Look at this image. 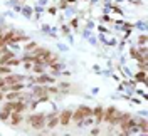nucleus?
Returning a JSON list of instances; mask_svg holds the SVG:
<instances>
[{
    "label": "nucleus",
    "instance_id": "2eb2a0df",
    "mask_svg": "<svg viewBox=\"0 0 148 136\" xmlns=\"http://www.w3.org/2000/svg\"><path fill=\"white\" fill-rule=\"evenodd\" d=\"M91 135H99V129H98V128H94V129L91 131Z\"/></svg>",
    "mask_w": 148,
    "mask_h": 136
},
{
    "label": "nucleus",
    "instance_id": "f8f14e48",
    "mask_svg": "<svg viewBox=\"0 0 148 136\" xmlns=\"http://www.w3.org/2000/svg\"><path fill=\"white\" fill-rule=\"evenodd\" d=\"M5 34H0V47H5Z\"/></svg>",
    "mask_w": 148,
    "mask_h": 136
},
{
    "label": "nucleus",
    "instance_id": "423d86ee",
    "mask_svg": "<svg viewBox=\"0 0 148 136\" xmlns=\"http://www.w3.org/2000/svg\"><path fill=\"white\" fill-rule=\"evenodd\" d=\"M56 124H59V116H57V114H51L49 118H46V126L49 128V129H52Z\"/></svg>",
    "mask_w": 148,
    "mask_h": 136
},
{
    "label": "nucleus",
    "instance_id": "7ed1b4c3",
    "mask_svg": "<svg viewBox=\"0 0 148 136\" xmlns=\"http://www.w3.org/2000/svg\"><path fill=\"white\" fill-rule=\"evenodd\" d=\"M91 114H92V109H89V108H79L73 116H71V119H74L76 123H79L81 119L88 118V116H91Z\"/></svg>",
    "mask_w": 148,
    "mask_h": 136
},
{
    "label": "nucleus",
    "instance_id": "f03ea898",
    "mask_svg": "<svg viewBox=\"0 0 148 136\" xmlns=\"http://www.w3.org/2000/svg\"><path fill=\"white\" fill-rule=\"evenodd\" d=\"M29 124L34 129H42V128L46 126V116L44 114H32L29 118Z\"/></svg>",
    "mask_w": 148,
    "mask_h": 136
},
{
    "label": "nucleus",
    "instance_id": "ddd939ff",
    "mask_svg": "<svg viewBox=\"0 0 148 136\" xmlns=\"http://www.w3.org/2000/svg\"><path fill=\"white\" fill-rule=\"evenodd\" d=\"M136 79H138V81H145V72H140L138 76H136Z\"/></svg>",
    "mask_w": 148,
    "mask_h": 136
},
{
    "label": "nucleus",
    "instance_id": "9d476101",
    "mask_svg": "<svg viewBox=\"0 0 148 136\" xmlns=\"http://www.w3.org/2000/svg\"><path fill=\"white\" fill-rule=\"evenodd\" d=\"M37 81L44 82V84H51V82H54V79H52V77H49V76H42V77H39Z\"/></svg>",
    "mask_w": 148,
    "mask_h": 136
},
{
    "label": "nucleus",
    "instance_id": "dca6fc26",
    "mask_svg": "<svg viewBox=\"0 0 148 136\" xmlns=\"http://www.w3.org/2000/svg\"><path fill=\"white\" fill-rule=\"evenodd\" d=\"M3 99V94H2V92H0V101Z\"/></svg>",
    "mask_w": 148,
    "mask_h": 136
},
{
    "label": "nucleus",
    "instance_id": "20e7f679",
    "mask_svg": "<svg viewBox=\"0 0 148 136\" xmlns=\"http://www.w3.org/2000/svg\"><path fill=\"white\" fill-rule=\"evenodd\" d=\"M5 86L9 84H15V82H22L24 81V76H14V74H7V77H3Z\"/></svg>",
    "mask_w": 148,
    "mask_h": 136
},
{
    "label": "nucleus",
    "instance_id": "6e6552de",
    "mask_svg": "<svg viewBox=\"0 0 148 136\" xmlns=\"http://www.w3.org/2000/svg\"><path fill=\"white\" fill-rule=\"evenodd\" d=\"M3 99L7 101H14V99H22V94L15 91V92H9V94H3Z\"/></svg>",
    "mask_w": 148,
    "mask_h": 136
},
{
    "label": "nucleus",
    "instance_id": "0eeeda50",
    "mask_svg": "<svg viewBox=\"0 0 148 136\" xmlns=\"http://www.w3.org/2000/svg\"><path fill=\"white\" fill-rule=\"evenodd\" d=\"M9 118L12 119L10 123H12L14 126H18V124L22 123V116H20V113H10V116H9Z\"/></svg>",
    "mask_w": 148,
    "mask_h": 136
},
{
    "label": "nucleus",
    "instance_id": "4468645a",
    "mask_svg": "<svg viewBox=\"0 0 148 136\" xmlns=\"http://www.w3.org/2000/svg\"><path fill=\"white\" fill-rule=\"evenodd\" d=\"M145 42H147V37L141 36V37H140V44H145Z\"/></svg>",
    "mask_w": 148,
    "mask_h": 136
},
{
    "label": "nucleus",
    "instance_id": "f257e3e1",
    "mask_svg": "<svg viewBox=\"0 0 148 136\" xmlns=\"http://www.w3.org/2000/svg\"><path fill=\"white\" fill-rule=\"evenodd\" d=\"M25 108H27V106L24 104V101H22V99L7 101V103H5V106H3V109H7V111H10V113H22Z\"/></svg>",
    "mask_w": 148,
    "mask_h": 136
},
{
    "label": "nucleus",
    "instance_id": "39448f33",
    "mask_svg": "<svg viewBox=\"0 0 148 136\" xmlns=\"http://www.w3.org/2000/svg\"><path fill=\"white\" fill-rule=\"evenodd\" d=\"M71 116H73V113H71V111H62V113H61V116H59V123H61L62 126H67V124H69V121H71Z\"/></svg>",
    "mask_w": 148,
    "mask_h": 136
},
{
    "label": "nucleus",
    "instance_id": "9b49d317",
    "mask_svg": "<svg viewBox=\"0 0 148 136\" xmlns=\"http://www.w3.org/2000/svg\"><path fill=\"white\" fill-rule=\"evenodd\" d=\"M9 116H10V111H7V109H3V111L0 113V119H2V121H7Z\"/></svg>",
    "mask_w": 148,
    "mask_h": 136
},
{
    "label": "nucleus",
    "instance_id": "1a4fd4ad",
    "mask_svg": "<svg viewBox=\"0 0 148 136\" xmlns=\"http://www.w3.org/2000/svg\"><path fill=\"white\" fill-rule=\"evenodd\" d=\"M92 114L96 116V123H101L103 118H104V109L103 108H96L94 111H92Z\"/></svg>",
    "mask_w": 148,
    "mask_h": 136
}]
</instances>
